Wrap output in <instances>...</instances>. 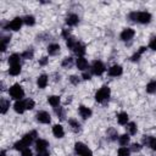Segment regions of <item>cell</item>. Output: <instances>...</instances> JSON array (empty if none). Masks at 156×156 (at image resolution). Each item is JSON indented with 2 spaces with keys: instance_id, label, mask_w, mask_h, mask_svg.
<instances>
[{
  "instance_id": "47",
  "label": "cell",
  "mask_w": 156,
  "mask_h": 156,
  "mask_svg": "<svg viewBox=\"0 0 156 156\" xmlns=\"http://www.w3.org/2000/svg\"><path fill=\"white\" fill-rule=\"evenodd\" d=\"M48 61H49V58L44 56V57H41V58L39 60V65H40V66H45V65L48 63Z\"/></svg>"
},
{
  "instance_id": "22",
  "label": "cell",
  "mask_w": 156,
  "mask_h": 156,
  "mask_svg": "<svg viewBox=\"0 0 156 156\" xmlns=\"http://www.w3.org/2000/svg\"><path fill=\"white\" fill-rule=\"evenodd\" d=\"M60 101H61V98L57 96V95H51V96L48 98V102H49L54 108H55V107H58Z\"/></svg>"
},
{
  "instance_id": "49",
  "label": "cell",
  "mask_w": 156,
  "mask_h": 156,
  "mask_svg": "<svg viewBox=\"0 0 156 156\" xmlns=\"http://www.w3.org/2000/svg\"><path fill=\"white\" fill-rule=\"evenodd\" d=\"M145 51H146V46H140V48H139V50H138V51H136V52H138V54H140V55H141V54H144V52H145Z\"/></svg>"
},
{
  "instance_id": "11",
  "label": "cell",
  "mask_w": 156,
  "mask_h": 156,
  "mask_svg": "<svg viewBox=\"0 0 156 156\" xmlns=\"http://www.w3.org/2000/svg\"><path fill=\"white\" fill-rule=\"evenodd\" d=\"M107 73H108V76H111V77H119V76L123 73V68H122L121 65H113V66H111V67L108 68Z\"/></svg>"
},
{
  "instance_id": "29",
  "label": "cell",
  "mask_w": 156,
  "mask_h": 156,
  "mask_svg": "<svg viewBox=\"0 0 156 156\" xmlns=\"http://www.w3.org/2000/svg\"><path fill=\"white\" fill-rule=\"evenodd\" d=\"M23 18V23L27 24V26H34L35 24V17L32 16V15H26Z\"/></svg>"
},
{
  "instance_id": "3",
  "label": "cell",
  "mask_w": 156,
  "mask_h": 156,
  "mask_svg": "<svg viewBox=\"0 0 156 156\" xmlns=\"http://www.w3.org/2000/svg\"><path fill=\"white\" fill-rule=\"evenodd\" d=\"M110 95H111V89H110L107 85H104V87H101V88L95 93V100H96L98 102L102 104V102H105V101L108 100Z\"/></svg>"
},
{
  "instance_id": "19",
  "label": "cell",
  "mask_w": 156,
  "mask_h": 156,
  "mask_svg": "<svg viewBox=\"0 0 156 156\" xmlns=\"http://www.w3.org/2000/svg\"><path fill=\"white\" fill-rule=\"evenodd\" d=\"M49 143L45 139H37L35 140V149L37 151H41V150H48Z\"/></svg>"
},
{
  "instance_id": "26",
  "label": "cell",
  "mask_w": 156,
  "mask_h": 156,
  "mask_svg": "<svg viewBox=\"0 0 156 156\" xmlns=\"http://www.w3.org/2000/svg\"><path fill=\"white\" fill-rule=\"evenodd\" d=\"M0 107H1V113L5 115V113L7 112V110H9V107H10V100L2 98V99L0 100Z\"/></svg>"
},
{
  "instance_id": "28",
  "label": "cell",
  "mask_w": 156,
  "mask_h": 156,
  "mask_svg": "<svg viewBox=\"0 0 156 156\" xmlns=\"http://www.w3.org/2000/svg\"><path fill=\"white\" fill-rule=\"evenodd\" d=\"M146 93L149 94H155L156 93V80H150L147 84H146Z\"/></svg>"
},
{
  "instance_id": "13",
  "label": "cell",
  "mask_w": 156,
  "mask_h": 156,
  "mask_svg": "<svg viewBox=\"0 0 156 156\" xmlns=\"http://www.w3.org/2000/svg\"><path fill=\"white\" fill-rule=\"evenodd\" d=\"M143 141H144V144H146L147 146H150L151 150L156 151V138L150 136V135H144Z\"/></svg>"
},
{
  "instance_id": "20",
  "label": "cell",
  "mask_w": 156,
  "mask_h": 156,
  "mask_svg": "<svg viewBox=\"0 0 156 156\" xmlns=\"http://www.w3.org/2000/svg\"><path fill=\"white\" fill-rule=\"evenodd\" d=\"M128 119H129V117H128V113H127V112H119V113L117 115V122H118L121 126H127Z\"/></svg>"
},
{
  "instance_id": "14",
  "label": "cell",
  "mask_w": 156,
  "mask_h": 156,
  "mask_svg": "<svg viewBox=\"0 0 156 156\" xmlns=\"http://www.w3.org/2000/svg\"><path fill=\"white\" fill-rule=\"evenodd\" d=\"M78 22H79L78 15H76V13H68V15L66 16V23H67L68 26H71V27L78 24Z\"/></svg>"
},
{
  "instance_id": "48",
  "label": "cell",
  "mask_w": 156,
  "mask_h": 156,
  "mask_svg": "<svg viewBox=\"0 0 156 156\" xmlns=\"http://www.w3.org/2000/svg\"><path fill=\"white\" fill-rule=\"evenodd\" d=\"M82 77H83L84 80H89V79H91V74H90V73H87V72H83Z\"/></svg>"
},
{
  "instance_id": "35",
  "label": "cell",
  "mask_w": 156,
  "mask_h": 156,
  "mask_svg": "<svg viewBox=\"0 0 156 156\" xmlns=\"http://www.w3.org/2000/svg\"><path fill=\"white\" fill-rule=\"evenodd\" d=\"M10 39H11V35H6V37H2L1 38V51H5L6 50L7 44L10 43Z\"/></svg>"
},
{
  "instance_id": "5",
  "label": "cell",
  "mask_w": 156,
  "mask_h": 156,
  "mask_svg": "<svg viewBox=\"0 0 156 156\" xmlns=\"http://www.w3.org/2000/svg\"><path fill=\"white\" fill-rule=\"evenodd\" d=\"M90 71H91V73L93 74H95V76H101L105 71H106V67H105V65L101 62V61H94L93 62V65H91V67H90Z\"/></svg>"
},
{
  "instance_id": "30",
  "label": "cell",
  "mask_w": 156,
  "mask_h": 156,
  "mask_svg": "<svg viewBox=\"0 0 156 156\" xmlns=\"http://www.w3.org/2000/svg\"><path fill=\"white\" fill-rule=\"evenodd\" d=\"M20 60H21V55H18V54H12V55L9 56V63H10V66L11 65L20 63Z\"/></svg>"
},
{
  "instance_id": "45",
  "label": "cell",
  "mask_w": 156,
  "mask_h": 156,
  "mask_svg": "<svg viewBox=\"0 0 156 156\" xmlns=\"http://www.w3.org/2000/svg\"><path fill=\"white\" fill-rule=\"evenodd\" d=\"M37 156H50L49 150H41V151H37Z\"/></svg>"
},
{
  "instance_id": "1",
  "label": "cell",
  "mask_w": 156,
  "mask_h": 156,
  "mask_svg": "<svg viewBox=\"0 0 156 156\" xmlns=\"http://www.w3.org/2000/svg\"><path fill=\"white\" fill-rule=\"evenodd\" d=\"M128 18L130 21L135 22V23L138 22V23H141V24H147V23L151 22L152 16H151V13H149L146 11H139V12L134 11V12H130L128 15Z\"/></svg>"
},
{
  "instance_id": "12",
  "label": "cell",
  "mask_w": 156,
  "mask_h": 156,
  "mask_svg": "<svg viewBox=\"0 0 156 156\" xmlns=\"http://www.w3.org/2000/svg\"><path fill=\"white\" fill-rule=\"evenodd\" d=\"M78 112H79V115H80V117H82L83 119H88V118H90L91 115H93L91 110H90L88 106H84V105H80V106L78 107Z\"/></svg>"
},
{
  "instance_id": "37",
  "label": "cell",
  "mask_w": 156,
  "mask_h": 156,
  "mask_svg": "<svg viewBox=\"0 0 156 156\" xmlns=\"http://www.w3.org/2000/svg\"><path fill=\"white\" fill-rule=\"evenodd\" d=\"M61 65H62V67H65V68H69V67L73 65V58H72V57H65Z\"/></svg>"
},
{
  "instance_id": "34",
  "label": "cell",
  "mask_w": 156,
  "mask_h": 156,
  "mask_svg": "<svg viewBox=\"0 0 156 156\" xmlns=\"http://www.w3.org/2000/svg\"><path fill=\"white\" fill-rule=\"evenodd\" d=\"M118 156H130V150L127 146H121L117 151Z\"/></svg>"
},
{
  "instance_id": "31",
  "label": "cell",
  "mask_w": 156,
  "mask_h": 156,
  "mask_svg": "<svg viewBox=\"0 0 156 156\" xmlns=\"http://www.w3.org/2000/svg\"><path fill=\"white\" fill-rule=\"evenodd\" d=\"M77 43H78V40H77L74 37H69L68 39H66V45H67L68 49H72V50H73V48L76 46Z\"/></svg>"
},
{
  "instance_id": "43",
  "label": "cell",
  "mask_w": 156,
  "mask_h": 156,
  "mask_svg": "<svg viewBox=\"0 0 156 156\" xmlns=\"http://www.w3.org/2000/svg\"><path fill=\"white\" fill-rule=\"evenodd\" d=\"M69 82H71L72 84H74V85H78V83H79V78H78L77 76H71V77H69Z\"/></svg>"
},
{
  "instance_id": "18",
  "label": "cell",
  "mask_w": 156,
  "mask_h": 156,
  "mask_svg": "<svg viewBox=\"0 0 156 156\" xmlns=\"http://www.w3.org/2000/svg\"><path fill=\"white\" fill-rule=\"evenodd\" d=\"M52 134L56 136V138H63L65 135V130H63V127L61 124H55L52 127Z\"/></svg>"
},
{
  "instance_id": "25",
  "label": "cell",
  "mask_w": 156,
  "mask_h": 156,
  "mask_svg": "<svg viewBox=\"0 0 156 156\" xmlns=\"http://www.w3.org/2000/svg\"><path fill=\"white\" fill-rule=\"evenodd\" d=\"M129 141H130L129 134H122V135L118 136V144H119L121 146H127V145L129 144Z\"/></svg>"
},
{
  "instance_id": "46",
  "label": "cell",
  "mask_w": 156,
  "mask_h": 156,
  "mask_svg": "<svg viewBox=\"0 0 156 156\" xmlns=\"http://www.w3.org/2000/svg\"><path fill=\"white\" fill-rule=\"evenodd\" d=\"M62 37L63 38H66V39H68L71 35H69V29H66V28H63L62 29Z\"/></svg>"
},
{
  "instance_id": "9",
  "label": "cell",
  "mask_w": 156,
  "mask_h": 156,
  "mask_svg": "<svg viewBox=\"0 0 156 156\" xmlns=\"http://www.w3.org/2000/svg\"><path fill=\"white\" fill-rule=\"evenodd\" d=\"M37 136H38L37 132H35V130H30L29 133L24 134V135L22 136V139H21V140L26 144V146H29L33 141H35V140H37Z\"/></svg>"
},
{
  "instance_id": "10",
  "label": "cell",
  "mask_w": 156,
  "mask_h": 156,
  "mask_svg": "<svg viewBox=\"0 0 156 156\" xmlns=\"http://www.w3.org/2000/svg\"><path fill=\"white\" fill-rule=\"evenodd\" d=\"M76 66H77L78 69H80V71H83V72H85V71L89 68L88 60H87L84 56H82V57H77V60H76Z\"/></svg>"
},
{
  "instance_id": "40",
  "label": "cell",
  "mask_w": 156,
  "mask_h": 156,
  "mask_svg": "<svg viewBox=\"0 0 156 156\" xmlns=\"http://www.w3.org/2000/svg\"><path fill=\"white\" fill-rule=\"evenodd\" d=\"M130 151H133V152H138V151H140L141 150V145L140 144H138V143H134V144H132V146H130V149H129Z\"/></svg>"
},
{
  "instance_id": "44",
  "label": "cell",
  "mask_w": 156,
  "mask_h": 156,
  "mask_svg": "<svg viewBox=\"0 0 156 156\" xmlns=\"http://www.w3.org/2000/svg\"><path fill=\"white\" fill-rule=\"evenodd\" d=\"M140 54H138V52H135L134 55H132V57H130V61H133V62H138L139 60H140Z\"/></svg>"
},
{
  "instance_id": "24",
  "label": "cell",
  "mask_w": 156,
  "mask_h": 156,
  "mask_svg": "<svg viewBox=\"0 0 156 156\" xmlns=\"http://www.w3.org/2000/svg\"><path fill=\"white\" fill-rule=\"evenodd\" d=\"M21 63H17V65H11L10 68H9V73L11 76H18L21 73Z\"/></svg>"
},
{
  "instance_id": "21",
  "label": "cell",
  "mask_w": 156,
  "mask_h": 156,
  "mask_svg": "<svg viewBox=\"0 0 156 156\" xmlns=\"http://www.w3.org/2000/svg\"><path fill=\"white\" fill-rule=\"evenodd\" d=\"M58 52H60V45H58V44H56V43L49 44V46H48V54H49V55L55 56V55H57Z\"/></svg>"
},
{
  "instance_id": "23",
  "label": "cell",
  "mask_w": 156,
  "mask_h": 156,
  "mask_svg": "<svg viewBox=\"0 0 156 156\" xmlns=\"http://www.w3.org/2000/svg\"><path fill=\"white\" fill-rule=\"evenodd\" d=\"M126 128H127V134H129V135H134L138 132V127L134 122H128Z\"/></svg>"
},
{
  "instance_id": "42",
  "label": "cell",
  "mask_w": 156,
  "mask_h": 156,
  "mask_svg": "<svg viewBox=\"0 0 156 156\" xmlns=\"http://www.w3.org/2000/svg\"><path fill=\"white\" fill-rule=\"evenodd\" d=\"M149 48H150L151 50L156 51V37H154V38L150 40V43H149Z\"/></svg>"
},
{
  "instance_id": "32",
  "label": "cell",
  "mask_w": 156,
  "mask_h": 156,
  "mask_svg": "<svg viewBox=\"0 0 156 156\" xmlns=\"http://www.w3.org/2000/svg\"><path fill=\"white\" fill-rule=\"evenodd\" d=\"M107 136H108V139H110V140H117L119 135L117 134V130H116V129L110 128V129L107 130Z\"/></svg>"
},
{
  "instance_id": "6",
  "label": "cell",
  "mask_w": 156,
  "mask_h": 156,
  "mask_svg": "<svg viewBox=\"0 0 156 156\" xmlns=\"http://www.w3.org/2000/svg\"><path fill=\"white\" fill-rule=\"evenodd\" d=\"M35 118H37V121L39 123H43V124H48V123L51 122V116L46 111H39V112H37Z\"/></svg>"
},
{
  "instance_id": "4",
  "label": "cell",
  "mask_w": 156,
  "mask_h": 156,
  "mask_svg": "<svg viewBox=\"0 0 156 156\" xmlns=\"http://www.w3.org/2000/svg\"><path fill=\"white\" fill-rule=\"evenodd\" d=\"M74 151L79 156H93V151L88 149V146L84 143H80V141H77L74 144Z\"/></svg>"
},
{
  "instance_id": "33",
  "label": "cell",
  "mask_w": 156,
  "mask_h": 156,
  "mask_svg": "<svg viewBox=\"0 0 156 156\" xmlns=\"http://www.w3.org/2000/svg\"><path fill=\"white\" fill-rule=\"evenodd\" d=\"M33 55H34V51L32 49H27L26 51H23L21 54V57L26 58V60H30V58H33Z\"/></svg>"
},
{
  "instance_id": "36",
  "label": "cell",
  "mask_w": 156,
  "mask_h": 156,
  "mask_svg": "<svg viewBox=\"0 0 156 156\" xmlns=\"http://www.w3.org/2000/svg\"><path fill=\"white\" fill-rule=\"evenodd\" d=\"M26 147H28V146H26V144H24L22 140H18V141H16V143L13 144V149L17 150V151H22V150H24Z\"/></svg>"
},
{
  "instance_id": "50",
  "label": "cell",
  "mask_w": 156,
  "mask_h": 156,
  "mask_svg": "<svg viewBox=\"0 0 156 156\" xmlns=\"http://www.w3.org/2000/svg\"><path fill=\"white\" fill-rule=\"evenodd\" d=\"M1 156H6V152H5V150H2V151H1Z\"/></svg>"
},
{
  "instance_id": "39",
  "label": "cell",
  "mask_w": 156,
  "mask_h": 156,
  "mask_svg": "<svg viewBox=\"0 0 156 156\" xmlns=\"http://www.w3.org/2000/svg\"><path fill=\"white\" fill-rule=\"evenodd\" d=\"M54 111H55V113L58 116L60 119H63V118H65V112H63V108H62V107H60V106H58V107H55Z\"/></svg>"
},
{
  "instance_id": "7",
  "label": "cell",
  "mask_w": 156,
  "mask_h": 156,
  "mask_svg": "<svg viewBox=\"0 0 156 156\" xmlns=\"http://www.w3.org/2000/svg\"><path fill=\"white\" fill-rule=\"evenodd\" d=\"M22 24H23V18H22V17H15V18L7 24V28L11 29V30H13V32H17V30L21 29Z\"/></svg>"
},
{
  "instance_id": "41",
  "label": "cell",
  "mask_w": 156,
  "mask_h": 156,
  "mask_svg": "<svg viewBox=\"0 0 156 156\" xmlns=\"http://www.w3.org/2000/svg\"><path fill=\"white\" fill-rule=\"evenodd\" d=\"M21 156H33V152L29 147H26L24 150L21 151Z\"/></svg>"
},
{
  "instance_id": "16",
  "label": "cell",
  "mask_w": 156,
  "mask_h": 156,
  "mask_svg": "<svg viewBox=\"0 0 156 156\" xmlns=\"http://www.w3.org/2000/svg\"><path fill=\"white\" fill-rule=\"evenodd\" d=\"M13 110L16 113H23L26 111V105H24V100H18L13 104Z\"/></svg>"
},
{
  "instance_id": "15",
  "label": "cell",
  "mask_w": 156,
  "mask_h": 156,
  "mask_svg": "<svg viewBox=\"0 0 156 156\" xmlns=\"http://www.w3.org/2000/svg\"><path fill=\"white\" fill-rule=\"evenodd\" d=\"M73 51H74V54H76L78 57L84 56V54H85V45L82 44L80 41H78V43L76 44V46L73 48Z\"/></svg>"
},
{
  "instance_id": "8",
  "label": "cell",
  "mask_w": 156,
  "mask_h": 156,
  "mask_svg": "<svg viewBox=\"0 0 156 156\" xmlns=\"http://www.w3.org/2000/svg\"><path fill=\"white\" fill-rule=\"evenodd\" d=\"M134 35H135V30H134L133 28H124V29L121 32L119 38H121V40H123V41H129V40L133 39Z\"/></svg>"
},
{
  "instance_id": "2",
  "label": "cell",
  "mask_w": 156,
  "mask_h": 156,
  "mask_svg": "<svg viewBox=\"0 0 156 156\" xmlns=\"http://www.w3.org/2000/svg\"><path fill=\"white\" fill-rule=\"evenodd\" d=\"M9 94H10V96H11L13 100H16V101L22 100V99L24 98V90H23V88H22L20 84H17V83L10 87Z\"/></svg>"
},
{
  "instance_id": "17",
  "label": "cell",
  "mask_w": 156,
  "mask_h": 156,
  "mask_svg": "<svg viewBox=\"0 0 156 156\" xmlns=\"http://www.w3.org/2000/svg\"><path fill=\"white\" fill-rule=\"evenodd\" d=\"M48 82H49L48 76H46V74H40V76L38 77V79H37V85H38L40 89H44V88H46Z\"/></svg>"
},
{
  "instance_id": "27",
  "label": "cell",
  "mask_w": 156,
  "mask_h": 156,
  "mask_svg": "<svg viewBox=\"0 0 156 156\" xmlns=\"http://www.w3.org/2000/svg\"><path fill=\"white\" fill-rule=\"evenodd\" d=\"M68 124H69V127H71V129H72L73 132H79V130H80V123H79L77 119H74V118L69 119V121H68Z\"/></svg>"
},
{
  "instance_id": "38",
  "label": "cell",
  "mask_w": 156,
  "mask_h": 156,
  "mask_svg": "<svg viewBox=\"0 0 156 156\" xmlns=\"http://www.w3.org/2000/svg\"><path fill=\"white\" fill-rule=\"evenodd\" d=\"M24 105H26V110H33L34 106H35V102L32 99H26L24 100Z\"/></svg>"
}]
</instances>
